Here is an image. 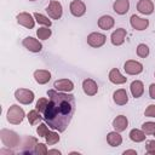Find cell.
Returning <instances> with one entry per match:
<instances>
[{
    "mask_svg": "<svg viewBox=\"0 0 155 155\" xmlns=\"http://www.w3.org/2000/svg\"><path fill=\"white\" fill-rule=\"evenodd\" d=\"M48 104L44 111V120L58 132L67 130L75 113V97L73 94L48 90Z\"/></svg>",
    "mask_w": 155,
    "mask_h": 155,
    "instance_id": "6da1fadb",
    "label": "cell"
},
{
    "mask_svg": "<svg viewBox=\"0 0 155 155\" xmlns=\"http://www.w3.org/2000/svg\"><path fill=\"white\" fill-rule=\"evenodd\" d=\"M0 137L2 143L7 147V148H15L18 147L21 143V138L17 133H15L13 131H8V130H1L0 132Z\"/></svg>",
    "mask_w": 155,
    "mask_h": 155,
    "instance_id": "7a4b0ae2",
    "label": "cell"
},
{
    "mask_svg": "<svg viewBox=\"0 0 155 155\" xmlns=\"http://www.w3.org/2000/svg\"><path fill=\"white\" fill-rule=\"evenodd\" d=\"M23 119H24V110L16 104L11 105L7 111V121L10 124L18 125L23 121Z\"/></svg>",
    "mask_w": 155,
    "mask_h": 155,
    "instance_id": "3957f363",
    "label": "cell"
},
{
    "mask_svg": "<svg viewBox=\"0 0 155 155\" xmlns=\"http://www.w3.org/2000/svg\"><path fill=\"white\" fill-rule=\"evenodd\" d=\"M16 99L22 104H30L34 101V93L30 90L27 88H19L15 92Z\"/></svg>",
    "mask_w": 155,
    "mask_h": 155,
    "instance_id": "277c9868",
    "label": "cell"
},
{
    "mask_svg": "<svg viewBox=\"0 0 155 155\" xmlns=\"http://www.w3.org/2000/svg\"><path fill=\"white\" fill-rule=\"evenodd\" d=\"M46 12L48 13V16L52 19H59L62 17V13H63V8H62L61 2H58L56 0L50 1L48 6L46 7Z\"/></svg>",
    "mask_w": 155,
    "mask_h": 155,
    "instance_id": "5b68a950",
    "label": "cell"
},
{
    "mask_svg": "<svg viewBox=\"0 0 155 155\" xmlns=\"http://www.w3.org/2000/svg\"><path fill=\"white\" fill-rule=\"evenodd\" d=\"M105 35L102 33H91L87 36V44L92 47H101L105 44Z\"/></svg>",
    "mask_w": 155,
    "mask_h": 155,
    "instance_id": "8992f818",
    "label": "cell"
},
{
    "mask_svg": "<svg viewBox=\"0 0 155 155\" xmlns=\"http://www.w3.org/2000/svg\"><path fill=\"white\" fill-rule=\"evenodd\" d=\"M22 44H23V46L27 48V50H29L30 52H40L41 50H42V45L36 40V39H34V38H31V36H28V38H25V39H23V41H22Z\"/></svg>",
    "mask_w": 155,
    "mask_h": 155,
    "instance_id": "52a82bcc",
    "label": "cell"
},
{
    "mask_svg": "<svg viewBox=\"0 0 155 155\" xmlns=\"http://www.w3.org/2000/svg\"><path fill=\"white\" fill-rule=\"evenodd\" d=\"M124 69H125V71H126L127 74H130V75H137V74L142 73L143 65H142L139 62L131 59V61H127V62L125 63Z\"/></svg>",
    "mask_w": 155,
    "mask_h": 155,
    "instance_id": "ba28073f",
    "label": "cell"
},
{
    "mask_svg": "<svg viewBox=\"0 0 155 155\" xmlns=\"http://www.w3.org/2000/svg\"><path fill=\"white\" fill-rule=\"evenodd\" d=\"M70 12L75 17H81L86 12V6L81 0H73L70 2Z\"/></svg>",
    "mask_w": 155,
    "mask_h": 155,
    "instance_id": "9c48e42d",
    "label": "cell"
},
{
    "mask_svg": "<svg viewBox=\"0 0 155 155\" xmlns=\"http://www.w3.org/2000/svg\"><path fill=\"white\" fill-rule=\"evenodd\" d=\"M53 87L61 92H70L74 90V84H73V81H70L68 79H61V80L54 81Z\"/></svg>",
    "mask_w": 155,
    "mask_h": 155,
    "instance_id": "30bf717a",
    "label": "cell"
},
{
    "mask_svg": "<svg viewBox=\"0 0 155 155\" xmlns=\"http://www.w3.org/2000/svg\"><path fill=\"white\" fill-rule=\"evenodd\" d=\"M17 22L21 25H23L25 28H29V29L34 28V24H35V22L33 19V16L30 13H27V12H22L19 15H17Z\"/></svg>",
    "mask_w": 155,
    "mask_h": 155,
    "instance_id": "8fae6325",
    "label": "cell"
},
{
    "mask_svg": "<svg viewBox=\"0 0 155 155\" xmlns=\"http://www.w3.org/2000/svg\"><path fill=\"white\" fill-rule=\"evenodd\" d=\"M126 29L124 28H119L116 29L115 31H113L111 36H110V40H111V44L115 45V46H120L124 44L125 41V38H126Z\"/></svg>",
    "mask_w": 155,
    "mask_h": 155,
    "instance_id": "7c38bea8",
    "label": "cell"
},
{
    "mask_svg": "<svg viewBox=\"0 0 155 155\" xmlns=\"http://www.w3.org/2000/svg\"><path fill=\"white\" fill-rule=\"evenodd\" d=\"M36 145H38V142L35 138L33 137H25L24 140H23V149H22V153H25V154H34L35 150H36Z\"/></svg>",
    "mask_w": 155,
    "mask_h": 155,
    "instance_id": "4fadbf2b",
    "label": "cell"
},
{
    "mask_svg": "<svg viewBox=\"0 0 155 155\" xmlns=\"http://www.w3.org/2000/svg\"><path fill=\"white\" fill-rule=\"evenodd\" d=\"M82 90L87 96H94L98 92V86L92 79H86L82 82Z\"/></svg>",
    "mask_w": 155,
    "mask_h": 155,
    "instance_id": "5bb4252c",
    "label": "cell"
},
{
    "mask_svg": "<svg viewBox=\"0 0 155 155\" xmlns=\"http://www.w3.org/2000/svg\"><path fill=\"white\" fill-rule=\"evenodd\" d=\"M137 10L143 15H150L154 11V4L150 0H139L137 4Z\"/></svg>",
    "mask_w": 155,
    "mask_h": 155,
    "instance_id": "9a60e30c",
    "label": "cell"
},
{
    "mask_svg": "<svg viewBox=\"0 0 155 155\" xmlns=\"http://www.w3.org/2000/svg\"><path fill=\"white\" fill-rule=\"evenodd\" d=\"M131 25L134 28V29H137V30H144L148 25H149V21L148 19H144V18H140V17H138V16H136V15H133V16H131Z\"/></svg>",
    "mask_w": 155,
    "mask_h": 155,
    "instance_id": "2e32d148",
    "label": "cell"
},
{
    "mask_svg": "<svg viewBox=\"0 0 155 155\" xmlns=\"http://www.w3.org/2000/svg\"><path fill=\"white\" fill-rule=\"evenodd\" d=\"M127 125H128V120L125 115H119L114 119L113 121V127L115 128V131L117 132H122L127 128Z\"/></svg>",
    "mask_w": 155,
    "mask_h": 155,
    "instance_id": "e0dca14e",
    "label": "cell"
},
{
    "mask_svg": "<svg viewBox=\"0 0 155 155\" xmlns=\"http://www.w3.org/2000/svg\"><path fill=\"white\" fill-rule=\"evenodd\" d=\"M109 80L113 84H115V85H121V84H125L127 81V78H125L124 75H121V73L119 71V69L114 68L109 73Z\"/></svg>",
    "mask_w": 155,
    "mask_h": 155,
    "instance_id": "ac0fdd59",
    "label": "cell"
},
{
    "mask_svg": "<svg viewBox=\"0 0 155 155\" xmlns=\"http://www.w3.org/2000/svg\"><path fill=\"white\" fill-rule=\"evenodd\" d=\"M113 98H114V102L117 104V105H124L127 103L128 101V96H127V92L126 90L124 88H120V90H116L113 94Z\"/></svg>",
    "mask_w": 155,
    "mask_h": 155,
    "instance_id": "d6986e66",
    "label": "cell"
},
{
    "mask_svg": "<svg viewBox=\"0 0 155 155\" xmlns=\"http://www.w3.org/2000/svg\"><path fill=\"white\" fill-rule=\"evenodd\" d=\"M113 8L119 15H125L130 8V1L128 0H116L113 5Z\"/></svg>",
    "mask_w": 155,
    "mask_h": 155,
    "instance_id": "ffe728a7",
    "label": "cell"
},
{
    "mask_svg": "<svg viewBox=\"0 0 155 155\" xmlns=\"http://www.w3.org/2000/svg\"><path fill=\"white\" fill-rule=\"evenodd\" d=\"M34 79L38 84L40 85H44V84H47L51 79V74L48 70H36L34 73Z\"/></svg>",
    "mask_w": 155,
    "mask_h": 155,
    "instance_id": "44dd1931",
    "label": "cell"
},
{
    "mask_svg": "<svg viewBox=\"0 0 155 155\" xmlns=\"http://www.w3.org/2000/svg\"><path fill=\"white\" fill-rule=\"evenodd\" d=\"M98 27L103 30H109L114 27V18L111 16H102L99 19H98Z\"/></svg>",
    "mask_w": 155,
    "mask_h": 155,
    "instance_id": "7402d4cb",
    "label": "cell"
},
{
    "mask_svg": "<svg viewBox=\"0 0 155 155\" xmlns=\"http://www.w3.org/2000/svg\"><path fill=\"white\" fill-rule=\"evenodd\" d=\"M131 93H132V96L134 97V98H139L142 94H143V92H144V86H143V82L142 81H139V80H136V81H133L132 84H131Z\"/></svg>",
    "mask_w": 155,
    "mask_h": 155,
    "instance_id": "603a6c76",
    "label": "cell"
},
{
    "mask_svg": "<svg viewBox=\"0 0 155 155\" xmlns=\"http://www.w3.org/2000/svg\"><path fill=\"white\" fill-rule=\"evenodd\" d=\"M107 142L109 143V145L111 147H119L122 143V137L119 134L117 131L115 132H109L107 136Z\"/></svg>",
    "mask_w": 155,
    "mask_h": 155,
    "instance_id": "cb8c5ba5",
    "label": "cell"
},
{
    "mask_svg": "<svg viewBox=\"0 0 155 155\" xmlns=\"http://www.w3.org/2000/svg\"><path fill=\"white\" fill-rule=\"evenodd\" d=\"M130 138L136 142V143H139V142H143L145 139V133L142 132L140 130H137V128H133L131 132H130Z\"/></svg>",
    "mask_w": 155,
    "mask_h": 155,
    "instance_id": "d4e9b609",
    "label": "cell"
},
{
    "mask_svg": "<svg viewBox=\"0 0 155 155\" xmlns=\"http://www.w3.org/2000/svg\"><path fill=\"white\" fill-rule=\"evenodd\" d=\"M28 121H29V124L30 125H35L36 122H39L42 117H41V115H40V111L39 110H30L29 113H28Z\"/></svg>",
    "mask_w": 155,
    "mask_h": 155,
    "instance_id": "484cf974",
    "label": "cell"
},
{
    "mask_svg": "<svg viewBox=\"0 0 155 155\" xmlns=\"http://www.w3.org/2000/svg\"><path fill=\"white\" fill-rule=\"evenodd\" d=\"M45 138H46V143H47V144H51V145L59 142V136H58V133H56V132L48 131V133L45 136Z\"/></svg>",
    "mask_w": 155,
    "mask_h": 155,
    "instance_id": "4316f807",
    "label": "cell"
},
{
    "mask_svg": "<svg viewBox=\"0 0 155 155\" xmlns=\"http://www.w3.org/2000/svg\"><path fill=\"white\" fill-rule=\"evenodd\" d=\"M142 130L147 134H155V122H151V121L144 122L142 125Z\"/></svg>",
    "mask_w": 155,
    "mask_h": 155,
    "instance_id": "83f0119b",
    "label": "cell"
},
{
    "mask_svg": "<svg viewBox=\"0 0 155 155\" xmlns=\"http://www.w3.org/2000/svg\"><path fill=\"white\" fill-rule=\"evenodd\" d=\"M34 18H35L36 22L40 23V24H44V25H46V27H50V25H51V21H50L47 17H45L44 15H41V13L35 12V13H34Z\"/></svg>",
    "mask_w": 155,
    "mask_h": 155,
    "instance_id": "f1b7e54d",
    "label": "cell"
},
{
    "mask_svg": "<svg viewBox=\"0 0 155 155\" xmlns=\"http://www.w3.org/2000/svg\"><path fill=\"white\" fill-rule=\"evenodd\" d=\"M36 35H38L39 39L46 40V39H48L51 36V29H48V28H39L38 31H36Z\"/></svg>",
    "mask_w": 155,
    "mask_h": 155,
    "instance_id": "f546056e",
    "label": "cell"
},
{
    "mask_svg": "<svg viewBox=\"0 0 155 155\" xmlns=\"http://www.w3.org/2000/svg\"><path fill=\"white\" fill-rule=\"evenodd\" d=\"M137 54L139 57H142V58L148 57V54H149V47L145 44H139L137 46Z\"/></svg>",
    "mask_w": 155,
    "mask_h": 155,
    "instance_id": "4dcf8cb0",
    "label": "cell"
},
{
    "mask_svg": "<svg viewBox=\"0 0 155 155\" xmlns=\"http://www.w3.org/2000/svg\"><path fill=\"white\" fill-rule=\"evenodd\" d=\"M48 104V99L47 98H40L38 102H36V110H39L40 113H44L46 110V107Z\"/></svg>",
    "mask_w": 155,
    "mask_h": 155,
    "instance_id": "1f68e13d",
    "label": "cell"
},
{
    "mask_svg": "<svg viewBox=\"0 0 155 155\" xmlns=\"http://www.w3.org/2000/svg\"><path fill=\"white\" fill-rule=\"evenodd\" d=\"M36 132H38L39 137H45L48 133V128H47V126L45 124H40L39 127L36 128Z\"/></svg>",
    "mask_w": 155,
    "mask_h": 155,
    "instance_id": "d6a6232c",
    "label": "cell"
},
{
    "mask_svg": "<svg viewBox=\"0 0 155 155\" xmlns=\"http://www.w3.org/2000/svg\"><path fill=\"white\" fill-rule=\"evenodd\" d=\"M35 153H36V154H41V155H44V154H47L48 150H47V148H46V145H45L44 143H38Z\"/></svg>",
    "mask_w": 155,
    "mask_h": 155,
    "instance_id": "836d02e7",
    "label": "cell"
},
{
    "mask_svg": "<svg viewBox=\"0 0 155 155\" xmlns=\"http://www.w3.org/2000/svg\"><path fill=\"white\" fill-rule=\"evenodd\" d=\"M144 115L148 116V117H155V105H154V104L149 105V107L145 109Z\"/></svg>",
    "mask_w": 155,
    "mask_h": 155,
    "instance_id": "e575fe53",
    "label": "cell"
},
{
    "mask_svg": "<svg viewBox=\"0 0 155 155\" xmlns=\"http://www.w3.org/2000/svg\"><path fill=\"white\" fill-rule=\"evenodd\" d=\"M147 151L149 154H154L155 155V140H149L147 143Z\"/></svg>",
    "mask_w": 155,
    "mask_h": 155,
    "instance_id": "d590c367",
    "label": "cell"
},
{
    "mask_svg": "<svg viewBox=\"0 0 155 155\" xmlns=\"http://www.w3.org/2000/svg\"><path fill=\"white\" fill-rule=\"evenodd\" d=\"M149 94H150V98L155 99V84H151L150 87H149Z\"/></svg>",
    "mask_w": 155,
    "mask_h": 155,
    "instance_id": "8d00e7d4",
    "label": "cell"
},
{
    "mask_svg": "<svg viewBox=\"0 0 155 155\" xmlns=\"http://www.w3.org/2000/svg\"><path fill=\"white\" fill-rule=\"evenodd\" d=\"M126 154H134V155H137V151L136 150H125L124 155H126Z\"/></svg>",
    "mask_w": 155,
    "mask_h": 155,
    "instance_id": "74e56055",
    "label": "cell"
},
{
    "mask_svg": "<svg viewBox=\"0 0 155 155\" xmlns=\"http://www.w3.org/2000/svg\"><path fill=\"white\" fill-rule=\"evenodd\" d=\"M48 154H61V151L59 150H56V149H52V150H48Z\"/></svg>",
    "mask_w": 155,
    "mask_h": 155,
    "instance_id": "f35d334b",
    "label": "cell"
},
{
    "mask_svg": "<svg viewBox=\"0 0 155 155\" xmlns=\"http://www.w3.org/2000/svg\"><path fill=\"white\" fill-rule=\"evenodd\" d=\"M30 1H34V0H30Z\"/></svg>",
    "mask_w": 155,
    "mask_h": 155,
    "instance_id": "ab89813d",
    "label": "cell"
}]
</instances>
